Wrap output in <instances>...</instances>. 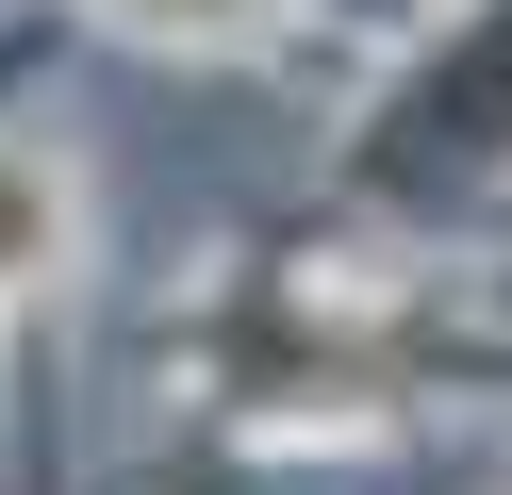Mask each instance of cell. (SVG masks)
Listing matches in <instances>:
<instances>
[{
    "label": "cell",
    "mask_w": 512,
    "mask_h": 495,
    "mask_svg": "<svg viewBox=\"0 0 512 495\" xmlns=\"http://www.w3.org/2000/svg\"><path fill=\"white\" fill-rule=\"evenodd\" d=\"M83 264V165L0 116V297H50Z\"/></svg>",
    "instance_id": "cell-1"
}]
</instances>
